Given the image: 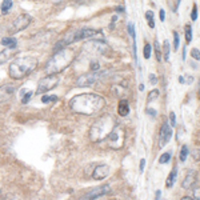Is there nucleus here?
Masks as SVG:
<instances>
[{
	"label": "nucleus",
	"instance_id": "obj_1",
	"mask_svg": "<svg viewBox=\"0 0 200 200\" xmlns=\"http://www.w3.org/2000/svg\"><path fill=\"white\" fill-rule=\"evenodd\" d=\"M69 109L75 113L80 115H95L100 109L104 108L105 100L103 96L98 93H82V95H76L69 100Z\"/></svg>",
	"mask_w": 200,
	"mask_h": 200
},
{
	"label": "nucleus",
	"instance_id": "obj_2",
	"mask_svg": "<svg viewBox=\"0 0 200 200\" xmlns=\"http://www.w3.org/2000/svg\"><path fill=\"white\" fill-rule=\"evenodd\" d=\"M38 65V59L33 56H22L9 64V76L12 79H23L28 76Z\"/></svg>",
	"mask_w": 200,
	"mask_h": 200
},
{
	"label": "nucleus",
	"instance_id": "obj_3",
	"mask_svg": "<svg viewBox=\"0 0 200 200\" xmlns=\"http://www.w3.org/2000/svg\"><path fill=\"white\" fill-rule=\"evenodd\" d=\"M75 59V52L71 51V49L63 48L58 51L55 55L49 59V62L47 63L45 65V72L47 75L49 73H55L58 75L59 72H62L63 69H65L67 67L72 63V60Z\"/></svg>",
	"mask_w": 200,
	"mask_h": 200
},
{
	"label": "nucleus",
	"instance_id": "obj_4",
	"mask_svg": "<svg viewBox=\"0 0 200 200\" xmlns=\"http://www.w3.org/2000/svg\"><path fill=\"white\" fill-rule=\"evenodd\" d=\"M116 125L115 119L111 115H104L100 119H98L92 124L91 129H89V139L92 143H100L103 142L107 135L113 129V127Z\"/></svg>",
	"mask_w": 200,
	"mask_h": 200
},
{
	"label": "nucleus",
	"instance_id": "obj_5",
	"mask_svg": "<svg viewBox=\"0 0 200 200\" xmlns=\"http://www.w3.org/2000/svg\"><path fill=\"white\" fill-rule=\"evenodd\" d=\"M107 140V145L111 149H120L123 145H124V140H125V132L122 127L115 125L113 129L107 135V138L104 139Z\"/></svg>",
	"mask_w": 200,
	"mask_h": 200
},
{
	"label": "nucleus",
	"instance_id": "obj_6",
	"mask_svg": "<svg viewBox=\"0 0 200 200\" xmlns=\"http://www.w3.org/2000/svg\"><path fill=\"white\" fill-rule=\"evenodd\" d=\"M58 83H59V76L55 75V73H49V75H47L39 80L36 93H45L51 91V89H53L58 85Z\"/></svg>",
	"mask_w": 200,
	"mask_h": 200
},
{
	"label": "nucleus",
	"instance_id": "obj_7",
	"mask_svg": "<svg viewBox=\"0 0 200 200\" xmlns=\"http://www.w3.org/2000/svg\"><path fill=\"white\" fill-rule=\"evenodd\" d=\"M107 72H99V71H92L85 75H82L80 78L76 80V85L78 87H89L92 84H95L96 82H99Z\"/></svg>",
	"mask_w": 200,
	"mask_h": 200
},
{
	"label": "nucleus",
	"instance_id": "obj_8",
	"mask_svg": "<svg viewBox=\"0 0 200 200\" xmlns=\"http://www.w3.org/2000/svg\"><path fill=\"white\" fill-rule=\"evenodd\" d=\"M31 23H32V16H29L28 13H22V15H19L18 18L13 20L11 28H9V32L18 33L20 31H23V29H25Z\"/></svg>",
	"mask_w": 200,
	"mask_h": 200
},
{
	"label": "nucleus",
	"instance_id": "obj_9",
	"mask_svg": "<svg viewBox=\"0 0 200 200\" xmlns=\"http://www.w3.org/2000/svg\"><path fill=\"white\" fill-rule=\"evenodd\" d=\"M111 191V188H109L108 184H103L100 187H96V188L91 189L88 193H85L84 196H83L80 200H95L96 198H99V196H103L105 195V193H108Z\"/></svg>",
	"mask_w": 200,
	"mask_h": 200
},
{
	"label": "nucleus",
	"instance_id": "obj_10",
	"mask_svg": "<svg viewBox=\"0 0 200 200\" xmlns=\"http://www.w3.org/2000/svg\"><path fill=\"white\" fill-rule=\"evenodd\" d=\"M172 138V128L168 123H163L162 129H160V140H159V147L163 148L169 143V140Z\"/></svg>",
	"mask_w": 200,
	"mask_h": 200
},
{
	"label": "nucleus",
	"instance_id": "obj_11",
	"mask_svg": "<svg viewBox=\"0 0 200 200\" xmlns=\"http://www.w3.org/2000/svg\"><path fill=\"white\" fill-rule=\"evenodd\" d=\"M16 91V87L13 84H4L0 87V104L8 103L13 98Z\"/></svg>",
	"mask_w": 200,
	"mask_h": 200
},
{
	"label": "nucleus",
	"instance_id": "obj_12",
	"mask_svg": "<svg viewBox=\"0 0 200 200\" xmlns=\"http://www.w3.org/2000/svg\"><path fill=\"white\" fill-rule=\"evenodd\" d=\"M109 172H111V168H109V165L107 164H100L95 168V171L92 172V178L95 180H103L105 179L107 176L109 175Z\"/></svg>",
	"mask_w": 200,
	"mask_h": 200
},
{
	"label": "nucleus",
	"instance_id": "obj_13",
	"mask_svg": "<svg viewBox=\"0 0 200 200\" xmlns=\"http://www.w3.org/2000/svg\"><path fill=\"white\" fill-rule=\"evenodd\" d=\"M193 183H195V173H193V171H188L187 176L184 178V180H183V183H182L183 188L188 189L189 187L193 185Z\"/></svg>",
	"mask_w": 200,
	"mask_h": 200
},
{
	"label": "nucleus",
	"instance_id": "obj_14",
	"mask_svg": "<svg viewBox=\"0 0 200 200\" xmlns=\"http://www.w3.org/2000/svg\"><path fill=\"white\" fill-rule=\"evenodd\" d=\"M118 112L120 116H127L129 113V107H128V102L125 99L120 100L119 102V108H118Z\"/></svg>",
	"mask_w": 200,
	"mask_h": 200
},
{
	"label": "nucleus",
	"instance_id": "obj_15",
	"mask_svg": "<svg viewBox=\"0 0 200 200\" xmlns=\"http://www.w3.org/2000/svg\"><path fill=\"white\" fill-rule=\"evenodd\" d=\"M13 56V48H7L4 51L0 52V64H4L5 62H8L9 59H11Z\"/></svg>",
	"mask_w": 200,
	"mask_h": 200
},
{
	"label": "nucleus",
	"instance_id": "obj_16",
	"mask_svg": "<svg viewBox=\"0 0 200 200\" xmlns=\"http://www.w3.org/2000/svg\"><path fill=\"white\" fill-rule=\"evenodd\" d=\"M176 175H178V167H173L172 172L169 173L168 179H167V183H165L167 188H171V187L173 185V183H175V180H176Z\"/></svg>",
	"mask_w": 200,
	"mask_h": 200
},
{
	"label": "nucleus",
	"instance_id": "obj_17",
	"mask_svg": "<svg viewBox=\"0 0 200 200\" xmlns=\"http://www.w3.org/2000/svg\"><path fill=\"white\" fill-rule=\"evenodd\" d=\"M2 44L9 47V48H15V47L18 45V42H16L15 38H3L2 39Z\"/></svg>",
	"mask_w": 200,
	"mask_h": 200
},
{
	"label": "nucleus",
	"instance_id": "obj_18",
	"mask_svg": "<svg viewBox=\"0 0 200 200\" xmlns=\"http://www.w3.org/2000/svg\"><path fill=\"white\" fill-rule=\"evenodd\" d=\"M13 3L12 0H3V4H2V13H7L9 9L12 8Z\"/></svg>",
	"mask_w": 200,
	"mask_h": 200
},
{
	"label": "nucleus",
	"instance_id": "obj_19",
	"mask_svg": "<svg viewBox=\"0 0 200 200\" xmlns=\"http://www.w3.org/2000/svg\"><path fill=\"white\" fill-rule=\"evenodd\" d=\"M163 53H164V60L168 62L169 60V42L168 40H164V43H163Z\"/></svg>",
	"mask_w": 200,
	"mask_h": 200
},
{
	"label": "nucleus",
	"instance_id": "obj_20",
	"mask_svg": "<svg viewBox=\"0 0 200 200\" xmlns=\"http://www.w3.org/2000/svg\"><path fill=\"white\" fill-rule=\"evenodd\" d=\"M59 98L56 95H48V96H43L42 98V102L43 103H51V102H58Z\"/></svg>",
	"mask_w": 200,
	"mask_h": 200
},
{
	"label": "nucleus",
	"instance_id": "obj_21",
	"mask_svg": "<svg viewBox=\"0 0 200 200\" xmlns=\"http://www.w3.org/2000/svg\"><path fill=\"white\" fill-rule=\"evenodd\" d=\"M153 47H155V55H156V60H158V62H162V52H160V47H159L158 40H155V43H153Z\"/></svg>",
	"mask_w": 200,
	"mask_h": 200
},
{
	"label": "nucleus",
	"instance_id": "obj_22",
	"mask_svg": "<svg viewBox=\"0 0 200 200\" xmlns=\"http://www.w3.org/2000/svg\"><path fill=\"white\" fill-rule=\"evenodd\" d=\"M169 160H171V152H165L160 156L159 162H160V164H165V163H168Z\"/></svg>",
	"mask_w": 200,
	"mask_h": 200
},
{
	"label": "nucleus",
	"instance_id": "obj_23",
	"mask_svg": "<svg viewBox=\"0 0 200 200\" xmlns=\"http://www.w3.org/2000/svg\"><path fill=\"white\" fill-rule=\"evenodd\" d=\"M145 18H147V20H148V25L151 27V28H153V27H155V22H153V12L152 11H147Z\"/></svg>",
	"mask_w": 200,
	"mask_h": 200
},
{
	"label": "nucleus",
	"instance_id": "obj_24",
	"mask_svg": "<svg viewBox=\"0 0 200 200\" xmlns=\"http://www.w3.org/2000/svg\"><path fill=\"white\" fill-rule=\"evenodd\" d=\"M187 156H188V148H187V145H183L182 149H180V162H184L187 159Z\"/></svg>",
	"mask_w": 200,
	"mask_h": 200
},
{
	"label": "nucleus",
	"instance_id": "obj_25",
	"mask_svg": "<svg viewBox=\"0 0 200 200\" xmlns=\"http://www.w3.org/2000/svg\"><path fill=\"white\" fill-rule=\"evenodd\" d=\"M158 96H159V91H158V89H153V91H151V92L148 93V98H147V103H151L152 100L158 99Z\"/></svg>",
	"mask_w": 200,
	"mask_h": 200
},
{
	"label": "nucleus",
	"instance_id": "obj_26",
	"mask_svg": "<svg viewBox=\"0 0 200 200\" xmlns=\"http://www.w3.org/2000/svg\"><path fill=\"white\" fill-rule=\"evenodd\" d=\"M185 40H187V43H189L192 40V28L189 24L185 25Z\"/></svg>",
	"mask_w": 200,
	"mask_h": 200
},
{
	"label": "nucleus",
	"instance_id": "obj_27",
	"mask_svg": "<svg viewBox=\"0 0 200 200\" xmlns=\"http://www.w3.org/2000/svg\"><path fill=\"white\" fill-rule=\"evenodd\" d=\"M151 44H148V43H147V44L144 45V51H143V52H144V58L145 59H149V58H151Z\"/></svg>",
	"mask_w": 200,
	"mask_h": 200
},
{
	"label": "nucleus",
	"instance_id": "obj_28",
	"mask_svg": "<svg viewBox=\"0 0 200 200\" xmlns=\"http://www.w3.org/2000/svg\"><path fill=\"white\" fill-rule=\"evenodd\" d=\"M173 38H175V40H173V49H178L179 48V33L173 31Z\"/></svg>",
	"mask_w": 200,
	"mask_h": 200
},
{
	"label": "nucleus",
	"instance_id": "obj_29",
	"mask_svg": "<svg viewBox=\"0 0 200 200\" xmlns=\"http://www.w3.org/2000/svg\"><path fill=\"white\" fill-rule=\"evenodd\" d=\"M191 19L195 22L196 19H198V5H193V8H192V13H191Z\"/></svg>",
	"mask_w": 200,
	"mask_h": 200
},
{
	"label": "nucleus",
	"instance_id": "obj_30",
	"mask_svg": "<svg viewBox=\"0 0 200 200\" xmlns=\"http://www.w3.org/2000/svg\"><path fill=\"white\" fill-rule=\"evenodd\" d=\"M31 96H32V92H27L25 95H24V98L22 99V103H23V104H27V103L29 102V99H31Z\"/></svg>",
	"mask_w": 200,
	"mask_h": 200
},
{
	"label": "nucleus",
	"instance_id": "obj_31",
	"mask_svg": "<svg viewBox=\"0 0 200 200\" xmlns=\"http://www.w3.org/2000/svg\"><path fill=\"white\" fill-rule=\"evenodd\" d=\"M191 55H192V58H193V59H196V60L199 62L200 56H199V49H198V48H193V49H192V52H191Z\"/></svg>",
	"mask_w": 200,
	"mask_h": 200
},
{
	"label": "nucleus",
	"instance_id": "obj_32",
	"mask_svg": "<svg viewBox=\"0 0 200 200\" xmlns=\"http://www.w3.org/2000/svg\"><path fill=\"white\" fill-rule=\"evenodd\" d=\"M169 122H171V125H172V127L175 125V123H176V116H175V113H173V112L169 113Z\"/></svg>",
	"mask_w": 200,
	"mask_h": 200
},
{
	"label": "nucleus",
	"instance_id": "obj_33",
	"mask_svg": "<svg viewBox=\"0 0 200 200\" xmlns=\"http://www.w3.org/2000/svg\"><path fill=\"white\" fill-rule=\"evenodd\" d=\"M99 69H100L99 63H92L91 64V71H99Z\"/></svg>",
	"mask_w": 200,
	"mask_h": 200
},
{
	"label": "nucleus",
	"instance_id": "obj_34",
	"mask_svg": "<svg viewBox=\"0 0 200 200\" xmlns=\"http://www.w3.org/2000/svg\"><path fill=\"white\" fill-rule=\"evenodd\" d=\"M159 18H160V20H162V22H164V19H165V11H164V9H160Z\"/></svg>",
	"mask_w": 200,
	"mask_h": 200
},
{
	"label": "nucleus",
	"instance_id": "obj_35",
	"mask_svg": "<svg viewBox=\"0 0 200 200\" xmlns=\"http://www.w3.org/2000/svg\"><path fill=\"white\" fill-rule=\"evenodd\" d=\"M144 167H145V160H144V159H142V162H140V167H139L140 172L144 171Z\"/></svg>",
	"mask_w": 200,
	"mask_h": 200
},
{
	"label": "nucleus",
	"instance_id": "obj_36",
	"mask_svg": "<svg viewBox=\"0 0 200 200\" xmlns=\"http://www.w3.org/2000/svg\"><path fill=\"white\" fill-rule=\"evenodd\" d=\"M149 82H151L152 84H156V82H158V79H156V76L153 75V73H151V76H149Z\"/></svg>",
	"mask_w": 200,
	"mask_h": 200
},
{
	"label": "nucleus",
	"instance_id": "obj_37",
	"mask_svg": "<svg viewBox=\"0 0 200 200\" xmlns=\"http://www.w3.org/2000/svg\"><path fill=\"white\" fill-rule=\"evenodd\" d=\"M147 112H148L149 115H152V116H156V111H153V109H147Z\"/></svg>",
	"mask_w": 200,
	"mask_h": 200
},
{
	"label": "nucleus",
	"instance_id": "obj_38",
	"mask_svg": "<svg viewBox=\"0 0 200 200\" xmlns=\"http://www.w3.org/2000/svg\"><path fill=\"white\" fill-rule=\"evenodd\" d=\"M160 192L162 191H156V200H160Z\"/></svg>",
	"mask_w": 200,
	"mask_h": 200
},
{
	"label": "nucleus",
	"instance_id": "obj_39",
	"mask_svg": "<svg viewBox=\"0 0 200 200\" xmlns=\"http://www.w3.org/2000/svg\"><path fill=\"white\" fill-rule=\"evenodd\" d=\"M180 200H193V199H191V198H189V196H184V198H183V199H180Z\"/></svg>",
	"mask_w": 200,
	"mask_h": 200
},
{
	"label": "nucleus",
	"instance_id": "obj_40",
	"mask_svg": "<svg viewBox=\"0 0 200 200\" xmlns=\"http://www.w3.org/2000/svg\"><path fill=\"white\" fill-rule=\"evenodd\" d=\"M139 89H140V91H143V89H144V84H140L139 85Z\"/></svg>",
	"mask_w": 200,
	"mask_h": 200
}]
</instances>
